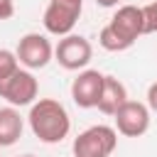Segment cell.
Wrapping results in <instances>:
<instances>
[{
  "label": "cell",
  "instance_id": "cell-11",
  "mask_svg": "<svg viewBox=\"0 0 157 157\" xmlns=\"http://www.w3.org/2000/svg\"><path fill=\"white\" fill-rule=\"evenodd\" d=\"M22 115L15 110V105L0 108V147H10L22 137Z\"/></svg>",
  "mask_w": 157,
  "mask_h": 157
},
{
  "label": "cell",
  "instance_id": "cell-8",
  "mask_svg": "<svg viewBox=\"0 0 157 157\" xmlns=\"http://www.w3.org/2000/svg\"><path fill=\"white\" fill-rule=\"evenodd\" d=\"M103 76L96 69H86L81 71L74 83H71V98L78 108H96L98 98H101V88H103Z\"/></svg>",
  "mask_w": 157,
  "mask_h": 157
},
{
  "label": "cell",
  "instance_id": "cell-1",
  "mask_svg": "<svg viewBox=\"0 0 157 157\" xmlns=\"http://www.w3.org/2000/svg\"><path fill=\"white\" fill-rule=\"evenodd\" d=\"M27 120H29L34 137H39L47 145L61 142L71 130V118L66 108L54 98H39L37 103H32Z\"/></svg>",
  "mask_w": 157,
  "mask_h": 157
},
{
  "label": "cell",
  "instance_id": "cell-2",
  "mask_svg": "<svg viewBox=\"0 0 157 157\" xmlns=\"http://www.w3.org/2000/svg\"><path fill=\"white\" fill-rule=\"evenodd\" d=\"M118 145V130L110 125H91L74 140V157H110Z\"/></svg>",
  "mask_w": 157,
  "mask_h": 157
},
{
  "label": "cell",
  "instance_id": "cell-13",
  "mask_svg": "<svg viewBox=\"0 0 157 157\" xmlns=\"http://www.w3.org/2000/svg\"><path fill=\"white\" fill-rule=\"evenodd\" d=\"M17 69H20V59H17V54L10 52V49H0V81L7 78V76H12Z\"/></svg>",
  "mask_w": 157,
  "mask_h": 157
},
{
  "label": "cell",
  "instance_id": "cell-18",
  "mask_svg": "<svg viewBox=\"0 0 157 157\" xmlns=\"http://www.w3.org/2000/svg\"><path fill=\"white\" fill-rule=\"evenodd\" d=\"M20 157H37V155H20Z\"/></svg>",
  "mask_w": 157,
  "mask_h": 157
},
{
  "label": "cell",
  "instance_id": "cell-14",
  "mask_svg": "<svg viewBox=\"0 0 157 157\" xmlns=\"http://www.w3.org/2000/svg\"><path fill=\"white\" fill-rule=\"evenodd\" d=\"M142 15H145V34H152L157 32V0L145 5L142 7Z\"/></svg>",
  "mask_w": 157,
  "mask_h": 157
},
{
  "label": "cell",
  "instance_id": "cell-4",
  "mask_svg": "<svg viewBox=\"0 0 157 157\" xmlns=\"http://www.w3.org/2000/svg\"><path fill=\"white\" fill-rule=\"evenodd\" d=\"M93 56V47L86 37L81 34H66L59 39V44L54 47V59L59 61L61 69L66 71H78L83 66H88Z\"/></svg>",
  "mask_w": 157,
  "mask_h": 157
},
{
  "label": "cell",
  "instance_id": "cell-9",
  "mask_svg": "<svg viewBox=\"0 0 157 157\" xmlns=\"http://www.w3.org/2000/svg\"><path fill=\"white\" fill-rule=\"evenodd\" d=\"M108 25L120 37H125L130 44H135L137 37L145 34V15H142V7H137V5H123V7H118V12L110 17Z\"/></svg>",
  "mask_w": 157,
  "mask_h": 157
},
{
  "label": "cell",
  "instance_id": "cell-10",
  "mask_svg": "<svg viewBox=\"0 0 157 157\" xmlns=\"http://www.w3.org/2000/svg\"><path fill=\"white\" fill-rule=\"evenodd\" d=\"M128 101V88L123 86V81H118L115 76H103V88H101V98H98V110L103 115H115V110Z\"/></svg>",
  "mask_w": 157,
  "mask_h": 157
},
{
  "label": "cell",
  "instance_id": "cell-3",
  "mask_svg": "<svg viewBox=\"0 0 157 157\" xmlns=\"http://www.w3.org/2000/svg\"><path fill=\"white\" fill-rule=\"evenodd\" d=\"M81 7H83V0H49L44 17H42L44 29L56 37L71 34V29L76 27L81 17Z\"/></svg>",
  "mask_w": 157,
  "mask_h": 157
},
{
  "label": "cell",
  "instance_id": "cell-5",
  "mask_svg": "<svg viewBox=\"0 0 157 157\" xmlns=\"http://www.w3.org/2000/svg\"><path fill=\"white\" fill-rule=\"evenodd\" d=\"M37 78L27 69H17L12 76L0 81V98H5L10 105H29L37 98Z\"/></svg>",
  "mask_w": 157,
  "mask_h": 157
},
{
  "label": "cell",
  "instance_id": "cell-6",
  "mask_svg": "<svg viewBox=\"0 0 157 157\" xmlns=\"http://www.w3.org/2000/svg\"><path fill=\"white\" fill-rule=\"evenodd\" d=\"M15 54H17L20 64L27 66V69H44L54 59V47L44 34L29 32L17 42V52Z\"/></svg>",
  "mask_w": 157,
  "mask_h": 157
},
{
  "label": "cell",
  "instance_id": "cell-16",
  "mask_svg": "<svg viewBox=\"0 0 157 157\" xmlns=\"http://www.w3.org/2000/svg\"><path fill=\"white\" fill-rule=\"evenodd\" d=\"M147 108L157 113V81L150 83V88H147Z\"/></svg>",
  "mask_w": 157,
  "mask_h": 157
},
{
  "label": "cell",
  "instance_id": "cell-17",
  "mask_svg": "<svg viewBox=\"0 0 157 157\" xmlns=\"http://www.w3.org/2000/svg\"><path fill=\"white\" fill-rule=\"evenodd\" d=\"M120 0H96V5H101V7H113V5H118Z\"/></svg>",
  "mask_w": 157,
  "mask_h": 157
},
{
  "label": "cell",
  "instance_id": "cell-15",
  "mask_svg": "<svg viewBox=\"0 0 157 157\" xmlns=\"http://www.w3.org/2000/svg\"><path fill=\"white\" fill-rule=\"evenodd\" d=\"M15 15V2L12 0H0V20H10Z\"/></svg>",
  "mask_w": 157,
  "mask_h": 157
},
{
  "label": "cell",
  "instance_id": "cell-12",
  "mask_svg": "<svg viewBox=\"0 0 157 157\" xmlns=\"http://www.w3.org/2000/svg\"><path fill=\"white\" fill-rule=\"evenodd\" d=\"M98 42H101V47H103L105 52H125V49H130V47H132V44H130L125 37H120L110 25H105V27L101 29Z\"/></svg>",
  "mask_w": 157,
  "mask_h": 157
},
{
  "label": "cell",
  "instance_id": "cell-7",
  "mask_svg": "<svg viewBox=\"0 0 157 157\" xmlns=\"http://www.w3.org/2000/svg\"><path fill=\"white\" fill-rule=\"evenodd\" d=\"M115 130L125 137H140L150 128V108L140 101H125L115 110Z\"/></svg>",
  "mask_w": 157,
  "mask_h": 157
}]
</instances>
